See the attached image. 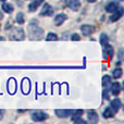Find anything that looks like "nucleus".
Returning <instances> with one entry per match:
<instances>
[{"label": "nucleus", "instance_id": "1", "mask_svg": "<svg viewBox=\"0 0 124 124\" xmlns=\"http://www.w3.org/2000/svg\"><path fill=\"white\" fill-rule=\"evenodd\" d=\"M10 39L13 40H23L24 39V32L22 28H12V31L10 32Z\"/></svg>", "mask_w": 124, "mask_h": 124}, {"label": "nucleus", "instance_id": "2", "mask_svg": "<svg viewBox=\"0 0 124 124\" xmlns=\"http://www.w3.org/2000/svg\"><path fill=\"white\" fill-rule=\"evenodd\" d=\"M30 35L33 39H39L43 35V31L38 28L37 26H34V24L30 25Z\"/></svg>", "mask_w": 124, "mask_h": 124}, {"label": "nucleus", "instance_id": "3", "mask_svg": "<svg viewBox=\"0 0 124 124\" xmlns=\"http://www.w3.org/2000/svg\"><path fill=\"white\" fill-rule=\"evenodd\" d=\"M31 116H32V119L34 121H36V122H43L46 119H48V114L43 111H35V112H33Z\"/></svg>", "mask_w": 124, "mask_h": 124}, {"label": "nucleus", "instance_id": "4", "mask_svg": "<svg viewBox=\"0 0 124 124\" xmlns=\"http://www.w3.org/2000/svg\"><path fill=\"white\" fill-rule=\"evenodd\" d=\"M72 112L73 110H70V109H57L54 111V113L59 118H68V116H72Z\"/></svg>", "mask_w": 124, "mask_h": 124}, {"label": "nucleus", "instance_id": "5", "mask_svg": "<svg viewBox=\"0 0 124 124\" xmlns=\"http://www.w3.org/2000/svg\"><path fill=\"white\" fill-rule=\"evenodd\" d=\"M66 6L70 9H72L73 11H78V9L81 8V2L79 0H65Z\"/></svg>", "mask_w": 124, "mask_h": 124}, {"label": "nucleus", "instance_id": "6", "mask_svg": "<svg viewBox=\"0 0 124 124\" xmlns=\"http://www.w3.org/2000/svg\"><path fill=\"white\" fill-rule=\"evenodd\" d=\"M120 108H121V100L119 98L113 99L111 101V103H110V109L113 111V113H116L120 110Z\"/></svg>", "mask_w": 124, "mask_h": 124}, {"label": "nucleus", "instance_id": "7", "mask_svg": "<svg viewBox=\"0 0 124 124\" xmlns=\"http://www.w3.org/2000/svg\"><path fill=\"white\" fill-rule=\"evenodd\" d=\"M122 15H123V9L122 8H118L113 12V15H111V16H110V21H111V22L119 21V20L122 17Z\"/></svg>", "mask_w": 124, "mask_h": 124}, {"label": "nucleus", "instance_id": "8", "mask_svg": "<svg viewBox=\"0 0 124 124\" xmlns=\"http://www.w3.org/2000/svg\"><path fill=\"white\" fill-rule=\"evenodd\" d=\"M52 13H54V8H52L50 4L46 3L45 6H44L43 10H41L40 14L41 15H46V16H49V15H52Z\"/></svg>", "mask_w": 124, "mask_h": 124}, {"label": "nucleus", "instance_id": "9", "mask_svg": "<svg viewBox=\"0 0 124 124\" xmlns=\"http://www.w3.org/2000/svg\"><path fill=\"white\" fill-rule=\"evenodd\" d=\"M81 31H82V33H83L84 35H90V34H93L94 33V31H95V28H94V26H92V25H83L81 27Z\"/></svg>", "mask_w": 124, "mask_h": 124}, {"label": "nucleus", "instance_id": "10", "mask_svg": "<svg viewBox=\"0 0 124 124\" xmlns=\"http://www.w3.org/2000/svg\"><path fill=\"white\" fill-rule=\"evenodd\" d=\"M87 116H88V121H89L90 123H97L98 122V116H97V113L94 111V110H89Z\"/></svg>", "mask_w": 124, "mask_h": 124}, {"label": "nucleus", "instance_id": "11", "mask_svg": "<svg viewBox=\"0 0 124 124\" xmlns=\"http://www.w3.org/2000/svg\"><path fill=\"white\" fill-rule=\"evenodd\" d=\"M110 89H111V93L114 95V96H116V95H119L121 93V85L119 83H113L111 84V87H110Z\"/></svg>", "mask_w": 124, "mask_h": 124}, {"label": "nucleus", "instance_id": "12", "mask_svg": "<svg viewBox=\"0 0 124 124\" xmlns=\"http://www.w3.org/2000/svg\"><path fill=\"white\" fill-rule=\"evenodd\" d=\"M41 2H44V0H34V1L31 2V4L28 6V10H30L31 12H34V11L41 4Z\"/></svg>", "mask_w": 124, "mask_h": 124}, {"label": "nucleus", "instance_id": "13", "mask_svg": "<svg viewBox=\"0 0 124 124\" xmlns=\"http://www.w3.org/2000/svg\"><path fill=\"white\" fill-rule=\"evenodd\" d=\"M65 20H66L65 14H58L56 17H54V24H56V25H61Z\"/></svg>", "mask_w": 124, "mask_h": 124}, {"label": "nucleus", "instance_id": "14", "mask_svg": "<svg viewBox=\"0 0 124 124\" xmlns=\"http://www.w3.org/2000/svg\"><path fill=\"white\" fill-rule=\"evenodd\" d=\"M116 9H118L116 2H110V3L106 7V11H107V12H110V13H113Z\"/></svg>", "mask_w": 124, "mask_h": 124}, {"label": "nucleus", "instance_id": "15", "mask_svg": "<svg viewBox=\"0 0 124 124\" xmlns=\"http://www.w3.org/2000/svg\"><path fill=\"white\" fill-rule=\"evenodd\" d=\"M30 87H31L30 81L25 78L23 82H22V89H23V93H24V94H27V93L30 92Z\"/></svg>", "mask_w": 124, "mask_h": 124}, {"label": "nucleus", "instance_id": "16", "mask_svg": "<svg viewBox=\"0 0 124 124\" xmlns=\"http://www.w3.org/2000/svg\"><path fill=\"white\" fill-rule=\"evenodd\" d=\"M102 116H103V118L109 119V118H112V116H114V113H113V111H112V110L110 109V107H109V108H107V109L103 111Z\"/></svg>", "mask_w": 124, "mask_h": 124}, {"label": "nucleus", "instance_id": "17", "mask_svg": "<svg viewBox=\"0 0 124 124\" xmlns=\"http://www.w3.org/2000/svg\"><path fill=\"white\" fill-rule=\"evenodd\" d=\"M82 114H83V110H81V109H78V110H73L72 116H72V120H73V119L81 118Z\"/></svg>", "mask_w": 124, "mask_h": 124}, {"label": "nucleus", "instance_id": "18", "mask_svg": "<svg viewBox=\"0 0 124 124\" xmlns=\"http://www.w3.org/2000/svg\"><path fill=\"white\" fill-rule=\"evenodd\" d=\"M112 75H113L114 78H120V77L122 76V70H121L120 68H119V69H114L113 72H112Z\"/></svg>", "mask_w": 124, "mask_h": 124}, {"label": "nucleus", "instance_id": "19", "mask_svg": "<svg viewBox=\"0 0 124 124\" xmlns=\"http://www.w3.org/2000/svg\"><path fill=\"white\" fill-rule=\"evenodd\" d=\"M2 10L6 11L7 13H11L13 11V7L9 3H3L2 4Z\"/></svg>", "mask_w": 124, "mask_h": 124}, {"label": "nucleus", "instance_id": "20", "mask_svg": "<svg viewBox=\"0 0 124 124\" xmlns=\"http://www.w3.org/2000/svg\"><path fill=\"white\" fill-rule=\"evenodd\" d=\"M110 84H111V77H110L109 75H106V76H103L102 77V85H103V87L110 85Z\"/></svg>", "mask_w": 124, "mask_h": 124}, {"label": "nucleus", "instance_id": "21", "mask_svg": "<svg viewBox=\"0 0 124 124\" xmlns=\"http://www.w3.org/2000/svg\"><path fill=\"white\" fill-rule=\"evenodd\" d=\"M16 22L19 24H23L24 22H25V20H24V14L23 13H19V14L16 15Z\"/></svg>", "mask_w": 124, "mask_h": 124}, {"label": "nucleus", "instance_id": "22", "mask_svg": "<svg viewBox=\"0 0 124 124\" xmlns=\"http://www.w3.org/2000/svg\"><path fill=\"white\" fill-rule=\"evenodd\" d=\"M103 47H106V49H107V52H106V54H109L110 57H112V56H113V49H112V47H111V46H110V45H108V44H107V45H105V46H103ZM105 51H106V50H105Z\"/></svg>", "mask_w": 124, "mask_h": 124}, {"label": "nucleus", "instance_id": "23", "mask_svg": "<svg viewBox=\"0 0 124 124\" xmlns=\"http://www.w3.org/2000/svg\"><path fill=\"white\" fill-rule=\"evenodd\" d=\"M46 39H47V40H57L58 36H57L56 34H54V33H49V34L47 35V37H46Z\"/></svg>", "mask_w": 124, "mask_h": 124}, {"label": "nucleus", "instance_id": "24", "mask_svg": "<svg viewBox=\"0 0 124 124\" xmlns=\"http://www.w3.org/2000/svg\"><path fill=\"white\" fill-rule=\"evenodd\" d=\"M100 43H101V45L102 46H105V45H107L108 44V36L106 34H102L101 35V37H100Z\"/></svg>", "mask_w": 124, "mask_h": 124}, {"label": "nucleus", "instance_id": "25", "mask_svg": "<svg viewBox=\"0 0 124 124\" xmlns=\"http://www.w3.org/2000/svg\"><path fill=\"white\" fill-rule=\"evenodd\" d=\"M71 39H72V40H79L81 37H79V35H77V34H73L72 36H71Z\"/></svg>", "mask_w": 124, "mask_h": 124}, {"label": "nucleus", "instance_id": "26", "mask_svg": "<svg viewBox=\"0 0 124 124\" xmlns=\"http://www.w3.org/2000/svg\"><path fill=\"white\" fill-rule=\"evenodd\" d=\"M2 118H3V111H2V110H0V120H1Z\"/></svg>", "mask_w": 124, "mask_h": 124}, {"label": "nucleus", "instance_id": "27", "mask_svg": "<svg viewBox=\"0 0 124 124\" xmlns=\"http://www.w3.org/2000/svg\"><path fill=\"white\" fill-rule=\"evenodd\" d=\"M88 2H94V1H96V0H87Z\"/></svg>", "mask_w": 124, "mask_h": 124}, {"label": "nucleus", "instance_id": "28", "mask_svg": "<svg viewBox=\"0 0 124 124\" xmlns=\"http://www.w3.org/2000/svg\"><path fill=\"white\" fill-rule=\"evenodd\" d=\"M2 16H3V15H2V13H1V12H0V20H1V19H2Z\"/></svg>", "mask_w": 124, "mask_h": 124}, {"label": "nucleus", "instance_id": "29", "mask_svg": "<svg viewBox=\"0 0 124 124\" xmlns=\"http://www.w3.org/2000/svg\"><path fill=\"white\" fill-rule=\"evenodd\" d=\"M0 1H6V0H0Z\"/></svg>", "mask_w": 124, "mask_h": 124}]
</instances>
